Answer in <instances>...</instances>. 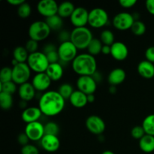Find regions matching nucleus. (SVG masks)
Returning <instances> with one entry per match:
<instances>
[{"label":"nucleus","mask_w":154,"mask_h":154,"mask_svg":"<svg viewBox=\"0 0 154 154\" xmlns=\"http://www.w3.org/2000/svg\"><path fill=\"white\" fill-rule=\"evenodd\" d=\"M66 100L58 91L48 90L39 99L38 108L42 114L47 117H54L63 111Z\"/></svg>","instance_id":"nucleus-1"},{"label":"nucleus","mask_w":154,"mask_h":154,"mask_svg":"<svg viewBox=\"0 0 154 154\" xmlns=\"http://www.w3.org/2000/svg\"><path fill=\"white\" fill-rule=\"evenodd\" d=\"M72 69L79 77L93 76L97 72L96 58L89 54H78L72 62Z\"/></svg>","instance_id":"nucleus-2"},{"label":"nucleus","mask_w":154,"mask_h":154,"mask_svg":"<svg viewBox=\"0 0 154 154\" xmlns=\"http://www.w3.org/2000/svg\"><path fill=\"white\" fill-rule=\"evenodd\" d=\"M93 39V33L86 26L75 28L71 32L70 41L78 50L87 49Z\"/></svg>","instance_id":"nucleus-3"},{"label":"nucleus","mask_w":154,"mask_h":154,"mask_svg":"<svg viewBox=\"0 0 154 154\" xmlns=\"http://www.w3.org/2000/svg\"><path fill=\"white\" fill-rule=\"evenodd\" d=\"M26 63L32 71L38 73H44L47 71L50 63L47 58L46 54L44 52L37 51L30 54Z\"/></svg>","instance_id":"nucleus-4"},{"label":"nucleus","mask_w":154,"mask_h":154,"mask_svg":"<svg viewBox=\"0 0 154 154\" xmlns=\"http://www.w3.org/2000/svg\"><path fill=\"white\" fill-rule=\"evenodd\" d=\"M51 29L45 21L38 20L33 22L29 27L28 34L30 39L42 42L49 37Z\"/></svg>","instance_id":"nucleus-5"},{"label":"nucleus","mask_w":154,"mask_h":154,"mask_svg":"<svg viewBox=\"0 0 154 154\" xmlns=\"http://www.w3.org/2000/svg\"><path fill=\"white\" fill-rule=\"evenodd\" d=\"M31 72L26 63H17L12 68V81L19 86L26 84L30 78Z\"/></svg>","instance_id":"nucleus-6"},{"label":"nucleus","mask_w":154,"mask_h":154,"mask_svg":"<svg viewBox=\"0 0 154 154\" xmlns=\"http://www.w3.org/2000/svg\"><path fill=\"white\" fill-rule=\"evenodd\" d=\"M108 13L100 8H93L89 12L88 24L95 29H100L105 26L108 21Z\"/></svg>","instance_id":"nucleus-7"},{"label":"nucleus","mask_w":154,"mask_h":154,"mask_svg":"<svg viewBox=\"0 0 154 154\" xmlns=\"http://www.w3.org/2000/svg\"><path fill=\"white\" fill-rule=\"evenodd\" d=\"M78 48L74 45L71 41L63 42L57 48L60 60L65 63H70L78 56Z\"/></svg>","instance_id":"nucleus-8"},{"label":"nucleus","mask_w":154,"mask_h":154,"mask_svg":"<svg viewBox=\"0 0 154 154\" xmlns=\"http://www.w3.org/2000/svg\"><path fill=\"white\" fill-rule=\"evenodd\" d=\"M135 21V20L133 15L127 12H121L114 16L112 23L114 28L117 29L125 31L131 29Z\"/></svg>","instance_id":"nucleus-9"},{"label":"nucleus","mask_w":154,"mask_h":154,"mask_svg":"<svg viewBox=\"0 0 154 154\" xmlns=\"http://www.w3.org/2000/svg\"><path fill=\"white\" fill-rule=\"evenodd\" d=\"M24 132L26 134V135L29 138L30 141H41L45 135V125H43L39 121L28 123L26 126Z\"/></svg>","instance_id":"nucleus-10"},{"label":"nucleus","mask_w":154,"mask_h":154,"mask_svg":"<svg viewBox=\"0 0 154 154\" xmlns=\"http://www.w3.org/2000/svg\"><path fill=\"white\" fill-rule=\"evenodd\" d=\"M77 87L78 90L84 93L87 96L94 94L97 88V82L93 76H81L77 81Z\"/></svg>","instance_id":"nucleus-11"},{"label":"nucleus","mask_w":154,"mask_h":154,"mask_svg":"<svg viewBox=\"0 0 154 154\" xmlns=\"http://www.w3.org/2000/svg\"><path fill=\"white\" fill-rule=\"evenodd\" d=\"M86 127L93 135H102L105 130V123L100 117L91 115L86 120Z\"/></svg>","instance_id":"nucleus-12"},{"label":"nucleus","mask_w":154,"mask_h":154,"mask_svg":"<svg viewBox=\"0 0 154 154\" xmlns=\"http://www.w3.org/2000/svg\"><path fill=\"white\" fill-rule=\"evenodd\" d=\"M59 5L54 0H42L38 3V12L45 18L57 14Z\"/></svg>","instance_id":"nucleus-13"},{"label":"nucleus","mask_w":154,"mask_h":154,"mask_svg":"<svg viewBox=\"0 0 154 154\" xmlns=\"http://www.w3.org/2000/svg\"><path fill=\"white\" fill-rule=\"evenodd\" d=\"M89 12L83 7H78L75 8L73 14L70 17V21L75 28L85 27L88 24Z\"/></svg>","instance_id":"nucleus-14"},{"label":"nucleus","mask_w":154,"mask_h":154,"mask_svg":"<svg viewBox=\"0 0 154 154\" xmlns=\"http://www.w3.org/2000/svg\"><path fill=\"white\" fill-rule=\"evenodd\" d=\"M51 82L52 81L51 80V78L45 72H44V73L36 74L34 78H32V84L35 89L36 91L45 92V93L51 87Z\"/></svg>","instance_id":"nucleus-15"},{"label":"nucleus","mask_w":154,"mask_h":154,"mask_svg":"<svg viewBox=\"0 0 154 154\" xmlns=\"http://www.w3.org/2000/svg\"><path fill=\"white\" fill-rule=\"evenodd\" d=\"M111 55L117 61H123L129 55V49L123 42H115L111 46Z\"/></svg>","instance_id":"nucleus-16"},{"label":"nucleus","mask_w":154,"mask_h":154,"mask_svg":"<svg viewBox=\"0 0 154 154\" xmlns=\"http://www.w3.org/2000/svg\"><path fill=\"white\" fill-rule=\"evenodd\" d=\"M40 142L42 148L49 153L57 151L60 147V141L57 135H45Z\"/></svg>","instance_id":"nucleus-17"},{"label":"nucleus","mask_w":154,"mask_h":154,"mask_svg":"<svg viewBox=\"0 0 154 154\" xmlns=\"http://www.w3.org/2000/svg\"><path fill=\"white\" fill-rule=\"evenodd\" d=\"M42 115V113L38 107H28L23 111L21 118L24 123L28 124L38 121Z\"/></svg>","instance_id":"nucleus-18"},{"label":"nucleus","mask_w":154,"mask_h":154,"mask_svg":"<svg viewBox=\"0 0 154 154\" xmlns=\"http://www.w3.org/2000/svg\"><path fill=\"white\" fill-rule=\"evenodd\" d=\"M36 90L34 88L32 83H26L19 87L18 89V94L21 100L24 102H29L34 99L35 96Z\"/></svg>","instance_id":"nucleus-19"},{"label":"nucleus","mask_w":154,"mask_h":154,"mask_svg":"<svg viewBox=\"0 0 154 154\" xmlns=\"http://www.w3.org/2000/svg\"><path fill=\"white\" fill-rule=\"evenodd\" d=\"M126 78V72L123 69L117 68L111 71L108 76V81L111 86H116L121 84Z\"/></svg>","instance_id":"nucleus-20"},{"label":"nucleus","mask_w":154,"mask_h":154,"mask_svg":"<svg viewBox=\"0 0 154 154\" xmlns=\"http://www.w3.org/2000/svg\"><path fill=\"white\" fill-rule=\"evenodd\" d=\"M137 70L140 76L146 79H151L154 77V64L147 60L140 62Z\"/></svg>","instance_id":"nucleus-21"},{"label":"nucleus","mask_w":154,"mask_h":154,"mask_svg":"<svg viewBox=\"0 0 154 154\" xmlns=\"http://www.w3.org/2000/svg\"><path fill=\"white\" fill-rule=\"evenodd\" d=\"M71 105L77 108H81L85 107L88 103L87 96L80 90H75L70 99H69Z\"/></svg>","instance_id":"nucleus-22"},{"label":"nucleus","mask_w":154,"mask_h":154,"mask_svg":"<svg viewBox=\"0 0 154 154\" xmlns=\"http://www.w3.org/2000/svg\"><path fill=\"white\" fill-rule=\"evenodd\" d=\"M63 68L59 63H51L49 65L45 73L48 75L52 81H58L63 76Z\"/></svg>","instance_id":"nucleus-23"},{"label":"nucleus","mask_w":154,"mask_h":154,"mask_svg":"<svg viewBox=\"0 0 154 154\" xmlns=\"http://www.w3.org/2000/svg\"><path fill=\"white\" fill-rule=\"evenodd\" d=\"M75 8H76L75 7L73 3L70 2H63L61 4L59 5L57 14L63 19L67 17L70 18Z\"/></svg>","instance_id":"nucleus-24"},{"label":"nucleus","mask_w":154,"mask_h":154,"mask_svg":"<svg viewBox=\"0 0 154 154\" xmlns=\"http://www.w3.org/2000/svg\"><path fill=\"white\" fill-rule=\"evenodd\" d=\"M139 147L143 152L147 153L154 151V136L146 134L139 140Z\"/></svg>","instance_id":"nucleus-25"},{"label":"nucleus","mask_w":154,"mask_h":154,"mask_svg":"<svg viewBox=\"0 0 154 154\" xmlns=\"http://www.w3.org/2000/svg\"><path fill=\"white\" fill-rule=\"evenodd\" d=\"M29 56V54L26 51L25 47L18 46L15 48L13 51L14 60L18 63H26Z\"/></svg>","instance_id":"nucleus-26"},{"label":"nucleus","mask_w":154,"mask_h":154,"mask_svg":"<svg viewBox=\"0 0 154 154\" xmlns=\"http://www.w3.org/2000/svg\"><path fill=\"white\" fill-rule=\"evenodd\" d=\"M45 21L51 30H55V31L61 29L63 25V18L60 17L58 14L46 18Z\"/></svg>","instance_id":"nucleus-27"},{"label":"nucleus","mask_w":154,"mask_h":154,"mask_svg":"<svg viewBox=\"0 0 154 154\" xmlns=\"http://www.w3.org/2000/svg\"><path fill=\"white\" fill-rule=\"evenodd\" d=\"M103 44L101 42L100 39L93 38L90 44L89 45L88 48H87V51L88 54L90 55L96 57V56L99 55V54L102 53V48H103Z\"/></svg>","instance_id":"nucleus-28"},{"label":"nucleus","mask_w":154,"mask_h":154,"mask_svg":"<svg viewBox=\"0 0 154 154\" xmlns=\"http://www.w3.org/2000/svg\"><path fill=\"white\" fill-rule=\"evenodd\" d=\"M141 126L147 135L154 136V114L147 116L143 120Z\"/></svg>","instance_id":"nucleus-29"},{"label":"nucleus","mask_w":154,"mask_h":154,"mask_svg":"<svg viewBox=\"0 0 154 154\" xmlns=\"http://www.w3.org/2000/svg\"><path fill=\"white\" fill-rule=\"evenodd\" d=\"M13 105L12 95L0 92V106L5 111L11 109Z\"/></svg>","instance_id":"nucleus-30"},{"label":"nucleus","mask_w":154,"mask_h":154,"mask_svg":"<svg viewBox=\"0 0 154 154\" xmlns=\"http://www.w3.org/2000/svg\"><path fill=\"white\" fill-rule=\"evenodd\" d=\"M100 40L104 45L111 46L114 43V35L111 30L105 29L100 34Z\"/></svg>","instance_id":"nucleus-31"},{"label":"nucleus","mask_w":154,"mask_h":154,"mask_svg":"<svg viewBox=\"0 0 154 154\" xmlns=\"http://www.w3.org/2000/svg\"><path fill=\"white\" fill-rule=\"evenodd\" d=\"M74 88L69 83H64L59 87L58 92L64 98V99H69L72 93H74Z\"/></svg>","instance_id":"nucleus-32"},{"label":"nucleus","mask_w":154,"mask_h":154,"mask_svg":"<svg viewBox=\"0 0 154 154\" xmlns=\"http://www.w3.org/2000/svg\"><path fill=\"white\" fill-rule=\"evenodd\" d=\"M32 8L29 3L24 2L17 8V14L22 19H26L31 15Z\"/></svg>","instance_id":"nucleus-33"},{"label":"nucleus","mask_w":154,"mask_h":154,"mask_svg":"<svg viewBox=\"0 0 154 154\" xmlns=\"http://www.w3.org/2000/svg\"><path fill=\"white\" fill-rule=\"evenodd\" d=\"M130 30L135 35L141 36L145 33L146 26L142 21L135 20Z\"/></svg>","instance_id":"nucleus-34"},{"label":"nucleus","mask_w":154,"mask_h":154,"mask_svg":"<svg viewBox=\"0 0 154 154\" xmlns=\"http://www.w3.org/2000/svg\"><path fill=\"white\" fill-rule=\"evenodd\" d=\"M1 92L13 95L17 91V84L14 81H9L6 83H0Z\"/></svg>","instance_id":"nucleus-35"},{"label":"nucleus","mask_w":154,"mask_h":154,"mask_svg":"<svg viewBox=\"0 0 154 154\" xmlns=\"http://www.w3.org/2000/svg\"><path fill=\"white\" fill-rule=\"evenodd\" d=\"M60 132V127L58 124L54 122H48L45 125V135H58Z\"/></svg>","instance_id":"nucleus-36"},{"label":"nucleus","mask_w":154,"mask_h":154,"mask_svg":"<svg viewBox=\"0 0 154 154\" xmlns=\"http://www.w3.org/2000/svg\"><path fill=\"white\" fill-rule=\"evenodd\" d=\"M12 81V69L10 67H4L0 72V83H6Z\"/></svg>","instance_id":"nucleus-37"},{"label":"nucleus","mask_w":154,"mask_h":154,"mask_svg":"<svg viewBox=\"0 0 154 154\" xmlns=\"http://www.w3.org/2000/svg\"><path fill=\"white\" fill-rule=\"evenodd\" d=\"M146 135L142 126H135L131 130V135L136 140H140Z\"/></svg>","instance_id":"nucleus-38"},{"label":"nucleus","mask_w":154,"mask_h":154,"mask_svg":"<svg viewBox=\"0 0 154 154\" xmlns=\"http://www.w3.org/2000/svg\"><path fill=\"white\" fill-rule=\"evenodd\" d=\"M25 48L29 54L35 53L37 52L38 49V42L29 38V40L27 41L26 43Z\"/></svg>","instance_id":"nucleus-39"},{"label":"nucleus","mask_w":154,"mask_h":154,"mask_svg":"<svg viewBox=\"0 0 154 154\" xmlns=\"http://www.w3.org/2000/svg\"><path fill=\"white\" fill-rule=\"evenodd\" d=\"M21 154H39V150L33 144H27L21 148Z\"/></svg>","instance_id":"nucleus-40"},{"label":"nucleus","mask_w":154,"mask_h":154,"mask_svg":"<svg viewBox=\"0 0 154 154\" xmlns=\"http://www.w3.org/2000/svg\"><path fill=\"white\" fill-rule=\"evenodd\" d=\"M46 56L48 61H49L50 64H51V63H58L59 60H60L58 52H57V50L48 53V54H46Z\"/></svg>","instance_id":"nucleus-41"},{"label":"nucleus","mask_w":154,"mask_h":154,"mask_svg":"<svg viewBox=\"0 0 154 154\" xmlns=\"http://www.w3.org/2000/svg\"><path fill=\"white\" fill-rule=\"evenodd\" d=\"M146 60L154 64V46L149 47L145 51Z\"/></svg>","instance_id":"nucleus-42"},{"label":"nucleus","mask_w":154,"mask_h":154,"mask_svg":"<svg viewBox=\"0 0 154 154\" xmlns=\"http://www.w3.org/2000/svg\"><path fill=\"white\" fill-rule=\"evenodd\" d=\"M29 138H28V136L26 135V134L25 132H23V133H20L17 137V141L20 144L22 147L23 146L27 145L29 144Z\"/></svg>","instance_id":"nucleus-43"},{"label":"nucleus","mask_w":154,"mask_h":154,"mask_svg":"<svg viewBox=\"0 0 154 154\" xmlns=\"http://www.w3.org/2000/svg\"><path fill=\"white\" fill-rule=\"evenodd\" d=\"M136 3V0H120L119 1V4L120 5V6L124 8H131L134 7Z\"/></svg>","instance_id":"nucleus-44"},{"label":"nucleus","mask_w":154,"mask_h":154,"mask_svg":"<svg viewBox=\"0 0 154 154\" xmlns=\"http://www.w3.org/2000/svg\"><path fill=\"white\" fill-rule=\"evenodd\" d=\"M71 38V33L66 31H62L59 34V40L61 41V43L66 42H69Z\"/></svg>","instance_id":"nucleus-45"},{"label":"nucleus","mask_w":154,"mask_h":154,"mask_svg":"<svg viewBox=\"0 0 154 154\" xmlns=\"http://www.w3.org/2000/svg\"><path fill=\"white\" fill-rule=\"evenodd\" d=\"M146 8L150 14L154 15V0H147L146 2Z\"/></svg>","instance_id":"nucleus-46"},{"label":"nucleus","mask_w":154,"mask_h":154,"mask_svg":"<svg viewBox=\"0 0 154 154\" xmlns=\"http://www.w3.org/2000/svg\"><path fill=\"white\" fill-rule=\"evenodd\" d=\"M7 2L8 4L11 5L18 6V7H19L20 5H22L23 3L25 2L24 0H8Z\"/></svg>","instance_id":"nucleus-47"},{"label":"nucleus","mask_w":154,"mask_h":154,"mask_svg":"<svg viewBox=\"0 0 154 154\" xmlns=\"http://www.w3.org/2000/svg\"><path fill=\"white\" fill-rule=\"evenodd\" d=\"M56 48L55 46H54L53 45H46V46L45 47V48H44V54H48V53L51 52V51H56Z\"/></svg>","instance_id":"nucleus-48"},{"label":"nucleus","mask_w":154,"mask_h":154,"mask_svg":"<svg viewBox=\"0 0 154 154\" xmlns=\"http://www.w3.org/2000/svg\"><path fill=\"white\" fill-rule=\"evenodd\" d=\"M102 54L104 55H108L111 54V46H108V45H103V48L102 50Z\"/></svg>","instance_id":"nucleus-49"},{"label":"nucleus","mask_w":154,"mask_h":154,"mask_svg":"<svg viewBox=\"0 0 154 154\" xmlns=\"http://www.w3.org/2000/svg\"><path fill=\"white\" fill-rule=\"evenodd\" d=\"M95 98L94 94H92V95H89L87 96V101H88V103H93L95 102Z\"/></svg>","instance_id":"nucleus-50"},{"label":"nucleus","mask_w":154,"mask_h":154,"mask_svg":"<svg viewBox=\"0 0 154 154\" xmlns=\"http://www.w3.org/2000/svg\"><path fill=\"white\" fill-rule=\"evenodd\" d=\"M102 154H115L114 152L111 151V150H105L104 152H102Z\"/></svg>","instance_id":"nucleus-51"}]
</instances>
